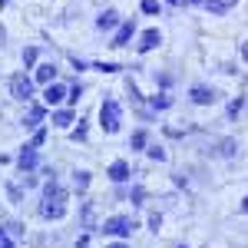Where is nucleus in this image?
I'll list each match as a JSON object with an SVG mask.
<instances>
[{"label": "nucleus", "instance_id": "obj_25", "mask_svg": "<svg viewBox=\"0 0 248 248\" xmlns=\"http://www.w3.org/2000/svg\"><path fill=\"white\" fill-rule=\"evenodd\" d=\"M242 103H245V99H232V103H229V119H235V116H238Z\"/></svg>", "mask_w": 248, "mask_h": 248}, {"label": "nucleus", "instance_id": "obj_37", "mask_svg": "<svg viewBox=\"0 0 248 248\" xmlns=\"http://www.w3.org/2000/svg\"><path fill=\"white\" fill-rule=\"evenodd\" d=\"M179 248H186V245H179Z\"/></svg>", "mask_w": 248, "mask_h": 248}, {"label": "nucleus", "instance_id": "obj_17", "mask_svg": "<svg viewBox=\"0 0 248 248\" xmlns=\"http://www.w3.org/2000/svg\"><path fill=\"white\" fill-rule=\"evenodd\" d=\"M139 7H142V14H149V17H155V14L162 10V3H159V0H142Z\"/></svg>", "mask_w": 248, "mask_h": 248}, {"label": "nucleus", "instance_id": "obj_30", "mask_svg": "<svg viewBox=\"0 0 248 248\" xmlns=\"http://www.w3.org/2000/svg\"><path fill=\"white\" fill-rule=\"evenodd\" d=\"M73 139H79V142H83V139H86V126H83V123H79L77 129H73Z\"/></svg>", "mask_w": 248, "mask_h": 248}, {"label": "nucleus", "instance_id": "obj_31", "mask_svg": "<svg viewBox=\"0 0 248 248\" xmlns=\"http://www.w3.org/2000/svg\"><path fill=\"white\" fill-rule=\"evenodd\" d=\"M179 3H186V7H195V3H202V0H179Z\"/></svg>", "mask_w": 248, "mask_h": 248}, {"label": "nucleus", "instance_id": "obj_29", "mask_svg": "<svg viewBox=\"0 0 248 248\" xmlns=\"http://www.w3.org/2000/svg\"><path fill=\"white\" fill-rule=\"evenodd\" d=\"M142 199H146V192L136 186V189H133V205H142Z\"/></svg>", "mask_w": 248, "mask_h": 248}, {"label": "nucleus", "instance_id": "obj_28", "mask_svg": "<svg viewBox=\"0 0 248 248\" xmlns=\"http://www.w3.org/2000/svg\"><path fill=\"white\" fill-rule=\"evenodd\" d=\"M7 195H10V202H20V186L10 182V186H7Z\"/></svg>", "mask_w": 248, "mask_h": 248}, {"label": "nucleus", "instance_id": "obj_19", "mask_svg": "<svg viewBox=\"0 0 248 248\" xmlns=\"http://www.w3.org/2000/svg\"><path fill=\"white\" fill-rule=\"evenodd\" d=\"M172 96H153V109H169Z\"/></svg>", "mask_w": 248, "mask_h": 248}, {"label": "nucleus", "instance_id": "obj_13", "mask_svg": "<svg viewBox=\"0 0 248 248\" xmlns=\"http://www.w3.org/2000/svg\"><path fill=\"white\" fill-rule=\"evenodd\" d=\"M40 83V86H46V83H53L57 79V66L53 63H43V66H37V77H33Z\"/></svg>", "mask_w": 248, "mask_h": 248}, {"label": "nucleus", "instance_id": "obj_15", "mask_svg": "<svg viewBox=\"0 0 248 248\" xmlns=\"http://www.w3.org/2000/svg\"><path fill=\"white\" fill-rule=\"evenodd\" d=\"M50 119H53V126H60V129H70V126H73V119H77V116L70 113V109H57V113L50 116Z\"/></svg>", "mask_w": 248, "mask_h": 248}, {"label": "nucleus", "instance_id": "obj_24", "mask_svg": "<svg viewBox=\"0 0 248 248\" xmlns=\"http://www.w3.org/2000/svg\"><path fill=\"white\" fill-rule=\"evenodd\" d=\"M79 96H83V86H79V83H73V86H70V93H66V99H70V103H77Z\"/></svg>", "mask_w": 248, "mask_h": 248}, {"label": "nucleus", "instance_id": "obj_16", "mask_svg": "<svg viewBox=\"0 0 248 248\" xmlns=\"http://www.w3.org/2000/svg\"><path fill=\"white\" fill-rule=\"evenodd\" d=\"M90 70H99V73H119L123 66H119V63H90Z\"/></svg>", "mask_w": 248, "mask_h": 248}, {"label": "nucleus", "instance_id": "obj_35", "mask_svg": "<svg viewBox=\"0 0 248 248\" xmlns=\"http://www.w3.org/2000/svg\"><path fill=\"white\" fill-rule=\"evenodd\" d=\"M166 3H179V0H166Z\"/></svg>", "mask_w": 248, "mask_h": 248}, {"label": "nucleus", "instance_id": "obj_21", "mask_svg": "<svg viewBox=\"0 0 248 248\" xmlns=\"http://www.w3.org/2000/svg\"><path fill=\"white\" fill-rule=\"evenodd\" d=\"M149 159H155V162H166V149H162V146H149Z\"/></svg>", "mask_w": 248, "mask_h": 248}, {"label": "nucleus", "instance_id": "obj_5", "mask_svg": "<svg viewBox=\"0 0 248 248\" xmlns=\"http://www.w3.org/2000/svg\"><path fill=\"white\" fill-rule=\"evenodd\" d=\"M66 93H70V90H66V86H60L57 79H53V83H46V86H43V106H60V103L66 99Z\"/></svg>", "mask_w": 248, "mask_h": 248}, {"label": "nucleus", "instance_id": "obj_34", "mask_svg": "<svg viewBox=\"0 0 248 248\" xmlns=\"http://www.w3.org/2000/svg\"><path fill=\"white\" fill-rule=\"evenodd\" d=\"M242 212H248V199H245V202H242Z\"/></svg>", "mask_w": 248, "mask_h": 248}, {"label": "nucleus", "instance_id": "obj_14", "mask_svg": "<svg viewBox=\"0 0 248 248\" xmlns=\"http://www.w3.org/2000/svg\"><path fill=\"white\" fill-rule=\"evenodd\" d=\"M43 116H46V109H43V106H33L30 113L23 116V126H27V129H40V123H43Z\"/></svg>", "mask_w": 248, "mask_h": 248}, {"label": "nucleus", "instance_id": "obj_1", "mask_svg": "<svg viewBox=\"0 0 248 248\" xmlns=\"http://www.w3.org/2000/svg\"><path fill=\"white\" fill-rule=\"evenodd\" d=\"M66 189H60L57 182L50 179L46 186H43V202H40V215L43 218H63L66 215Z\"/></svg>", "mask_w": 248, "mask_h": 248}, {"label": "nucleus", "instance_id": "obj_12", "mask_svg": "<svg viewBox=\"0 0 248 248\" xmlns=\"http://www.w3.org/2000/svg\"><path fill=\"white\" fill-rule=\"evenodd\" d=\"M96 27H99V30H113V27H119V14H116V10H103V14L96 17Z\"/></svg>", "mask_w": 248, "mask_h": 248}, {"label": "nucleus", "instance_id": "obj_6", "mask_svg": "<svg viewBox=\"0 0 248 248\" xmlns=\"http://www.w3.org/2000/svg\"><path fill=\"white\" fill-rule=\"evenodd\" d=\"M17 166H20V172H33L37 169V149L27 142L23 149H20V155H17Z\"/></svg>", "mask_w": 248, "mask_h": 248}, {"label": "nucleus", "instance_id": "obj_8", "mask_svg": "<svg viewBox=\"0 0 248 248\" xmlns=\"http://www.w3.org/2000/svg\"><path fill=\"white\" fill-rule=\"evenodd\" d=\"M129 175H133V169H129V162H123V159H116L113 166H109V179H113V182H129Z\"/></svg>", "mask_w": 248, "mask_h": 248}, {"label": "nucleus", "instance_id": "obj_7", "mask_svg": "<svg viewBox=\"0 0 248 248\" xmlns=\"http://www.w3.org/2000/svg\"><path fill=\"white\" fill-rule=\"evenodd\" d=\"M189 99L195 103V106H209V103H215L218 96H215V90H209V86H192Z\"/></svg>", "mask_w": 248, "mask_h": 248}, {"label": "nucleus", "instance_id": "obj_26", "mask_svg": "<svg viewBox=\"0 0 248 248\" xmlns=\"http://www.w3.org/2000/svg\"><path fill=\"white\" fill-rule=\"evenodd\" d=\"M77 186H79V189H86V186H90V172H83V169L77 172Z\"/></svg>", "mask_w": 248, "mask_h": 248}, {"label": "nucleus", "instance_id": "obj_18", "mask_svg": "<svg viewBox=\"0 0 248 248\" xmlns=\"http://www.w3.org/2000/svg\"><path fill=\"white\" fill-rule=\"evenodd\" d=\"M133 149H146V142H149V136H146V129H139V133H133Z\"/></svg>", "mask_w": 248, "mask_h": 248}, {"label": "nucleus", "instance_id": "obj_11", "mask_svg": "<svg viewBox=\"0 0 248 248\" xmlns=\"http://www.w3.org/2000/svg\"><path fill=\"white\" fill-rule=\"evenodd\" d=\"M235 3H238V0H202V7H205L209 14H229Z\"/></svg>", "mask_w": 248, "mask_h": 248}, {"label": "nucleus", "instance_id": "obj_4", "mask_svg": "<svg viewBox=\"0 0 248 248\" xmlns=\"http://www.w3.org/2000/svg\"><path fill=\"white\" fill-rule=\"evenodd\" d=\"M7 86H10V96H14V99H23V103H27V99L33 96V79L23 77V73H14Z\"/></svg>", "mask_w": 248, "mask_h": 248}, {"label": "nucleus", "instance_id": "obj_2", "mask_svg": "<svg viewBox=\"0 0 248 248\" xmlns=\"http://www.w3.org/2000/svg\"><path fill=\"white\" fill-rule=\"evenodd\" d=\"M99 126H103V133H119V103L113 96L103 99V106H99Z\"/></svg>", "mask_w": 248, "mask_h": 248}, {"label": "nucleus", "instance_id": "obj_23", "mask_svg": "<svg viewBox=\"0 0 248 248\" xmlns=\"http://www.w3.org/2000/svg\"><path fill=\"white\" fill-rule=\"evenodd\" d=\"M23 63H27V66L37 63V46H27V50H23Z\"/></svg>", "mask_w": 248, "mask_h": 248}, {"label": "nucleus", "instance_id": "obj_27", "mask_svg": "<svg viewBox=\"0 0 248 248\" xmlns=\"http://www.w3.org/2000/svg\"><path fill=\"white\" fill-rule=\"evenodd\" d=\"M0 248H14V238L3 232V225H0Z\"/></svg>", "mask_w": 248, "mask_h": 248}, {"label": "nucleus", "instance_id": "obj_33", "mask_svg": "<svg viewBox=\"0 0 248 248\" xmlns=\"http://www.w3.org/2000/svg\"><path fill=\"white\" fill-rule=\"evenodd\" d=\"M109 248H126V245H123V242H113V245H109Z\"/></svg>", "mask_w": 248, "mask_h": 248}, {"label": "nucleus", "instance_id": "obj_3", "mask_svg": "<svg viewBox=\"0 0 248 248\" xmlns=\"http://www.w3.org/2000/svg\"><path fill=\"white\" fill-rule=\"evenodd\" d=\"M133 229H136V222L126 218V215H113V218L103 222V232H106V235H116V238H129Z\"/></svg>", "mask_w": 248, "mask_h": 248}, {"label": "nucleus", "instance_id": "obj_36", "mask_svg": "<svg viewBox=\"0 0 248 248\" xmlns=\"http://www.w3.org/2000/svg\"><path fill=\"white\" fill-rule=\"evenodd\" d=\"M3 3H7V0H0V7H3Z\"/></svg>", "mask_w": 248, "mask_h": 248}, {"label": "nucleus", "instance_id": "obj_20", "mask_svg": "<svg viewBox=\"0 0 248 248\" xmlns=\"http://www.w3.org/2000/svg\"><path fill=\"white\" fill-rule=\"evenodd\" d=\"M215 153H218V155H232V153H235V142H232V139H222Z\"/></svg>", "mask_w": 248, "mask_h": 248}, {"label": "nucleus", "instance_id": "obj_22", "mask_svg": "<svg viewBox=\"0 0 248 248\" xmlns=\"http://www.w3.org/2000/svg\"><path fill=\"white\" fill-rule=\"evenodd\" d=\"M43 142H46V129H37V133H33V139H30V146H33V149H40Z\"/></svg>", "mask_w": 248, "mask_h": 248}, {"label": "nucleus", "instance_id": "obj_32", "mask_svg": "<svg viewBox=\"0 0 248 248\" xmlns=\"http://www.w3.org/2000/svg\"><path fill=\"white\" fill-rule=\"evenodd\" d=\"M242 57L248 60V40H245V43H242Z\"/></svg>", "mask_w": 248, "mask_h": 248}, {"label": "nucleus", "instance_id": "obj_9", "mask_svg": "<svg viewBox=\"0 0 248 248\" xmlns=\"http://www.w3.org/2000/svg\"><path fill=\"white\" fill-rule=\"evenodd\" d=\"M136 37V23L129 20V23H119V30H116V40H113V46H126L129 40Z\"/></svg>", "mask_w": 248, "mask_h": 248}, {"label": "nucleus", "instance_id": "obj_10", "mask_svg": "<svg viewBox=\"0 0 248 248\" xmlns=\"http://www.w3.org/2000/svg\"><path fill=\"white\" fill-rule=\"evenodd\" d=\"M159 43H162V33H159V30H146V33L139 37V53H149Z\"/></svg>", "mask_w": 248, "mask_h": 248}]
</instances>
